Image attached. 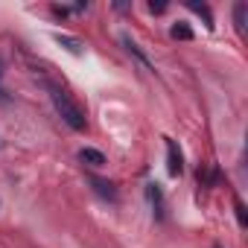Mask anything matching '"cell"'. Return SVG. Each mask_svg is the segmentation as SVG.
Wrapping results in <instances>:
<instances>
[{"label":"cell","instance_id":"7","mask_svg":"<svg viewBox=\"0 0 248 248\" xmlns=\"http://www.w3.org/2000/svg\"><path fill=\"white\" fill-rule=\"evenodd\" d=\"M172 38H184V41H190V38H193V30H190L187 24H175V27H172Z\"/></svg>","mask_w":248,"mask_h":248},{"label":"cell","instance_id":"3","mask_svg":"<svg viewBox=\"0 0 248 248\" xmlns=\"http://www.w3.org/2000/svg\"><path fill=\"white\" fill-rule=\"evenodd\" d=\"M91 184H93V190L99 193V196H105V199H117V190H114V184L111 181H102V178H91Z\"/></svg>","mask_w":248,"mask_h":248},{"label":"cell","instance_id":"12","mask_svg":"<svg viewBox=\"0 0 248 248\" xmlns=\"http://www.w3.org/2000/svg\"><path fill=\"white\" fill-rule=\"evenodd\" d=\"M216 248H219V245H216Z\"/></svg>","mask_w":248,"mask_h":248},{"label":"cell","instance_id":"5","mask_svg":"<svg viewBox=\"0 0 248 248\" xmlns=\"http://www.w3.org/2000/svg\"><path fill=\"white\" fill-rule=\"evenodd\" d=\"M187 6H190L193 12H199V15L204 18V24H207V27H213V15H210V9H207V6H202V3H196V0H190V3H187Z\"/></svg>","mask_w":248,"mask_h":248},{"label":"cell","instance_id":"10","mask_svg":"<svg viewBox=\"0 0 248 248\" xmlns=\"http://www.w3.org/2000/svg\"><path fill=\"white\" fill-rule=\"evenodd\" d=\"M164 9H167V3H155V0H152V3H149V12H158V15H161Z\"/></svg>","mask_w":248,"mask_h":248},{"label":"cell","instance_id":"8","mask_svg":"<svg viewBox=\"0 0 248 248\" xmlns=\"http://www.w3.org/2000/svg\"><path fill=\"white\" fill-rule=\"evenodd\" d=\"M59 41H62V44H64V47H67L70 53H76V56L82 53V47H79V41H73V38H67V35H59Z\"/></svg>","mask_w":248,"mask_h":248},{"label":"cell","instance_id":"4","mask_svg":"<svg viewBox=\"0 0 248 248\" xmlns=\"http://www.w3.org/2000/svg\"><path fill=\"white\" fill-rule=\"evenodd\" d=\"M79 158H82L85 164H91V167H102V164H105V155H102V152H96V149H82V152H79Z\"/></svg>","mask_w":248,"mask_h":248},{"label":"cell","instance_id":"2","mask_svg":"<svg viewBox=\"0 0 248 248\" xmlns=\"http://www.w3.org/2000/svg\"><path fill=\"white\" fill-rule=\"evenodd\" d=\"M167 170H170V175H181V170H184V158H181V149L175 140H167Z\"/></svg>","mask_w":248,"mask_h":248},{"label":"cell","instance_id":"6","mask_svg":"<svg viewBox=\"0 0 248 248\" xmlns=\"http://www.w3.org/2000/svg\"><path fill=\"white\" fill-rule=\"evenodd\" d=\"M245 12H248L245 3H236V6H233V18H236V30H239V32L245 30Z\"/></svg>","mask_w":248,"mask_h":248},{"label":"cell","instance_id":"9","mask_svg":"<svg viewBox=\"0 0 248 248\" xmlns=\"http://www.w3.org/2000/svg\"><path fill=\"white\" fill-rule=\"evenodd\" d=\"M233 207H236V219H239V225H245V207H242L239 202H236Z\"/></svg>","mask_w":248,"mask_h":248},{"label":"cell","instance_id":"11","mask_svg":"<svg viewBox=\"0 0 248 248\" xmlns=\"http://www.w3.org/2000/svg\"><path fill=\"white\" fill-rule=\"evenodd\" d=\"M0 76H3V73H0Z\"/></svg>","mask_w":248,"mask_h":248},{"label":"cell","instance_id":"1","mask_svg":"<svg viewBox=\"0 0 248 248\" xmlns=\"http://www.w3.org/2000/svg\"><path fill=\"white\" fill-rule=\"evenodd\" d=\"M53 105H56V111L62 114V120L67 123V126H70L73 132H85V126H88L85 111H82V108L70 99V93H67V91L53 88Z\"/></svg>","mask_w":248,"mask_h":248}]
</instances>
